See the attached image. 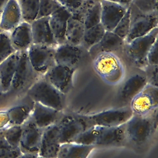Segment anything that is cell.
I'll return each instance as SVG.
<instances>
[{
  "label": "cell",
  "mask_w": 158,
  "mask_h": 158,
  "mask_svg": "<svg viewBox=\"0 0 158 158\" xmlns=\"http://www.w3.org/2000/svg\"><path fill=\"white\" fill-rule=\"evenodd\" d=\"M132 3L144 13L157 11V0H132Z\"/></svg>",
  "instance_id": "8d00e7d4"
},
{
  "label": "cell",
  "mask_w": 158,
  "mask_h": 158,
  "mask_svg": "<svg viewBox=\"0 0 158 158\" xmlns=\"http://www.w3.org/2000/svg\"><path fill=\"white\" fill-rule=\"evenodd\" d=\"M1 96H2V94H1V93H0V98H1Z\"/></svg>",
  "instance_id": "bcb514c9"
},
{
  "label": "cell",
  "mask_w": 158,
  "mask_h": 158,
  "mask_svg": "<svg viewBox=\"0 0 158 158\" xmlns=\"http://www.w3.org/2000/svg\"><path fill=\"white\" fill-rule=\"evenodd\" d=\"M157 109L146 116L133 115L123 125L126 145L140 147L146 144L157 125Z\"/></svg>",
  "instance_id": "7a4b0ae2"
},
{
  "label": "cell",
  "mask_w": 158,
  "mask_h": 158,
  "mask_svg": "<svg viewBox=\"0 0 158 158\" xmlns=\"http://www.w3.org/2000/svg\"><path fill=\"white\" fill-rule=\"evenodd\" d=\"M2 133L3 137L11 146L19 148L22 133V125H9L3 130Z\"/></svg>",
  "instance_id": "4dcf8cb0"
},
{
  "label": "cell",
  "mask_w": 158,
  "mask_h": 158,
  "mask_svg": "<svg viewBox=\"0 0 158 158\" xmlns=\"http://www.w3.org/2000/svg\"><path fill=\"white\" fill-rule=\"evenodd\" d=\"M83 49L81 45H72L67 43L59 44L55 51V64L77 68L83 57Z\"/></svg>",
  "instance_id": "2e32d148"
},
{
  "label": "cell",
  "mask_w": 158,
  "mask_h": 158,
  "mask_svg": "<svg viewBox=\"0 0 158 158\" xmlns=\"http://www.w3.org/2000/svg\"><path fill=\"white\" fill-rule=\"evenodd\" d=\"M70 17V12L63 6L49 17V25L58 44L65 43V31Z\"/></svg>",
  "instance_id": "603a6c76"
},
{
  "label": "cell",
  "mask_w": 158,
  "mask_h": 158,
  "mask_svg": "<svg viewBox=\"0 0 158 158\" xmlns=\"http://www.w3.org/2000/svg\"><path fill=\"white\" fill-rule=\"evenodd\" d=\"M34 104L26 94L10 104L6 109L9 125H23L30 118Z\"/></svg>",
  "instance_id": "5bb4252c"
},
{
  "label": "cell",
  "mask_w": 158,
  "mask_h": 158,
  "mask_svg": "<svg viewBox=\"0 0 158 158\" xmlns=\"http://www.w3.org/2000/svg\"><path fill=\"white\" fill-rule=\"evenodd\" d=\"M101 6L100 1H96L88 10L83 19L85 29L101 23Z\"/></svg>",
  "instance_id": "1f68e13d"
},
{
  "label": "cell",
  "mask_w": 158,
  "mask_h": 158,
  "mask_svg": "<svg viewBox=\"0 0 158 158\" xmlns=\"http://www.w3.org/2000/svg\"><path fill=\"white\" fill-rule=\"evenodd\" d=\"M128 6L127 10L120 20L114 30L112 31L115 34L118 35L124 40L126 39L130 30V6Z\"/></svg>",
  "instance_id": "836d02e7"
},
{
  "label": "cell",
  "mask_w": 158,
  "mask_h": 158,
  "mask_svg": "<svg viewBox=\"0 0 158 158\" xmlns=\"http://www.w3.org/2000/svg\"><path fill=\"white\" fill-rule=\"evenodd\" d=\"M21 154L19 148H13L3 136L0 137V158H17Z\"/></svg>",
  "instance_id": "d590c367"
},
{
  "label": "cell",
  "mask_w": 158,
  "mask_h": 158,
  "mask_svg": "<svg viewBox=\"0 0 158 158\" xmlns=\"http://www.w3.org/2000/svg\"><path fill=\"white\" fill-rule=\"evenodd\" d=\"M77 68L62 65H54L43 77L64 94L73 88V78Z\"/></svg>",
  "instance_id": "8fae6325"
},
{
  "label": "cell",
  "mask_w": 158,
  "mask_h": 158,
  "mask_svg": "<svg viewBox=\"0 0 158 158\" xmlns=\"http://www.w3.org/2000/svg\"><path fill=\"white\" fill-rule=\"evenodd\" d=\"M61 6L58 0H40L39 12L37 18L49 17Z\"/></svg>",
  "instance_id": "e575fe53"
},
{
  "label": "cell",
  "mask_w": 158,
  "mask_h": 158,
  "mask_svg": "<svg viewBox=\"0 0 158 158\" xmlns=\"http://www.w3.org/2000/svg\"><path fill=\"white\" fill-rule=\"evenodd\" d=\"M17 1H18V0H17Z\"/></svg>",
  "instance_id": "c3c4849f"
},
{
  "label": "cell",
  "mask_w": 158,
  "mask_h": 158,
  "mask_svg": "<svg viewBox=\"0 0 158 158\" xmlns=\"http://www.w3.org/2000/svg\"><path fill=\"white\" fill-rule=\"evenodd\" d=\"M43 129L39 128L30 117L22 125L19 149L22 154L38 155Z\"/></svg>",
  "instance_id": "4fadbf2b"
},
{
  "label": "cell",
  "mask_w": 158,
  "mask_h": 158,
  "mask_svg": "<svg viewBox=\"0 0 158 158\" xmlns=\"http://www.w3.org/2000/svg\"><path fill=\"white\" fill-rule=\"evenodd\" d=\"M9 36L12 46L15 51H27L33 44L30 23L22 21L9 32Z\"/></svg>",
  "instance_id": "7402d4cb"
},
{
  "label": "cell",
  "mask_w": 158,
  "mask_h": 158,
  "mask_svg": "<svg viewBox=\"0 0 158 158\" xmlns=\"http://www.w3.org/2000/svg\"><path fill=\"white\" fill-rule=\"evenodd\" d=\"M146 61L149 65H158L157 40L154 43L149 51L146 57Z\"/></svg>",
  "instance_id": "f35d334b"
},
{
  "label": "cell",
  "mask_w": 158,
  "mask_h": 158,
  "mask_svg": "<svg viewBox=\"0 0 158 158\" xmlns=\"http://www.w3.org/2000/svg\"><path fill=\"white\" fill-rule=\"evenodd\" d=\"M158 28L148 34L135 38L124 46L125 52L130 60L139 68L145 69L148 65L146 57L154 43L157 40Z\"/></svg>",
  "instance_id": "5b68a950"
},
{
  "label": "cell",
  "mask_w": 158,
  "mask_h": 158,
  "mask_svg": "<svg viewBox=\"0 0 158 158\" xmlns=\"http://www.w3.org/2000/svg\"><path fill=\"white\" fill-rule=\"evenodd\" d=\"M125 41L113 31H106L101 40L92 46L88 52L92 59L101 52L115 53L124 48Z\"/></svg>",
  "instance_id": "44dd1931"
},
{
  "label": "cell",
  "mask_w": 158,
  "mask_h": 158,
  "mask_svg": "<svg viewBox=\"0 0 158 158\" xmlns=\"http://www.w3.org/2000/svg\"><path fill=\"white\" fill-rule=\"evenodd\" d=\"M123 125L114 127L94 126L95 148L126 146Z\"/></svg>",
  "instance_id": "7c38bea8"
},
{
  "label": "cell",
  "mask_w": 158,
  "mask_h": 158,
  "mask_svg": "<svg viewBox=\"0 0 158 158\" xmlns=\"http://www.w3.org/2000/svg\"><path fill=\"white\" fill-rule=\"evenodd\" d=\"M55 47L32 44L27 50L30 64L35 72L43 76L55 65Z\"/></svg>",
  "instance_id": "9c48e42d"
},
{
  "label": "cell",
  "mask_w": 158,
  "mask_h": 158,
  "mask_svg": "<svg viewBox=\"0 0 158 158\" xmlns=\"http://www.w3.org/2000/svg\"><path fill=\"white\" fill-rule=\"evenodd\" d=\"M22 22L20 7L17 0H9L0 16V29L10 32Z\"/></svg>",
  "instance_id": "d4e9b609"
},
{
  "label": "cell",
  "mask_w": 158,
  "mask_h": 158,
  "mask_svg": "<svg viewBox=\"0 0 158 158\" xmlns=\"http://www.w3.org/2000/svg\"><path fill=\"white\" fill-rule=\"evenodd\" d=\"M64 112L38 102H35L30 117L36 126L44 130L56 124L62 117Z\"/></svg>",
  "instance_id": "e0dca14e"
},
{
  "label": "cell",
  "mask_w": 158,
  "mask_h": 158,
  "mask_svg": "<svg viewBox=\"0 0 158 158\" xmlns=\"http://www.w3.org/2000/svg\"><path fill=\"white\" fill-rule=\"evenodd\" d=\"M129 106L133 115H148L158 107V88L148 83L132 99Z\"/></svg>",
  "instance_id": "30bf717a"
},
{
  "label": "cell",
  "mask_w": 158,
  "mask_h": 158,
  "mask_svg": "<svg viewBox=\"0 0 158 158\" xmlns=\"http://www.w3.org/2000/svg\"><path fill=\"white\" fill-rule=\"evenodd\" d=\"M39 77L30 64L27 51L20 52L10 89L0 98V110L7 108L14 101L25 95Z\"/></svg>",
  "instance_id": "6da1fadb"
},
{
  "label": "cell",
  "mask_w": 158,
  "mask_h": 158,
  "mask_svg": "<svg viewBox=\"0 0 158 158\" xmlns=\"http://www.w3.org/2000/svg\"><path fill=\"white\" fill-rule=\"evenodd\" d=\"M93 1H101V0H93Z\"/></svg>",
  "instance_id": "f6af8a7d"
},
{
  "label": "cell",
  "mask_w": 158,
  "mask_h": 158,
  "mask_svg": "<svg viewBox=\"0 0 158 158\" xmlns=\"http://www.w3.org/2000/svg\"><path fill=\"white\" fill-rule=\"evenodd\" d=\"M9 0H0V16Z\"/></svg>",
  "instance_id": "b9f144b4"
},
{
  "label": "cell",
  "mask_w": 158,
  "mask_h": 158,
  "mask_svg": "<svg viewBox=\"0 0 158 158\" xmlns=\"http://www.w3.org/2000/svg\"><path fill=\"white\" fill-rule=\"evenodd\" d=\"M93 145H85L73 142L62 143L57 158H88L94 149Z\"/></svg>",
  "instance_id": "484cf974"
},
{
  "label": "cell",
  "mask_w": 158,
  "mask_h": 158,
  "mask_svg": "<svg viewBox=\"0 0 158 158\" xmlns=\"http://www.w3.org/2000/svg\"><path fill=\"white\" fill-rule=\"evenodd\" d=\"M101 23L106 31H112L125 14L127 8L107 0H101Z\"/></svg>",
  "instance_id": "ac0fdd59"
},
{
  "label": "cell",
  "mask_w": 158,
  "mask_h": 158,
  "mask_svg": "<svg viewBox=\"0 0 158 158\" xmlns=\"http://www.w3.org/2000/svg\"><path fill=\"white\" fill-rule=\"evenodd\" d=\"M158 65H149L146 67V77L148 83L157 87V67Z\"/></svg>",
  "instance_id": "74e56055"
},
{
  "label": "cell",
  "mask_w": 158,
  "mask_h": 158,
  "mask_svg": "<svg viewBox=\"0 0 158 158\" xmlns=\"http://www.w3.org/2000/svg\"><path fill=\"white\" fill-rule=\"evenodd\" d=\"M62 6L67 9L71 16L83 21L86 13L96 2L93 0H58Z\"/></svg>",
  "instance_id": "83f0119b"
},
{
  "label": "cell",
  "mask_w": 158,
  "mask_h": 158,
  "mask_svg": "<svg viewBox=\"0 0 158 158\" xmlns=\"http://www.w3.org/2000/svg\"><path fill=\"white\" fill-rule=\"evenodd\" d=\"M16 51L12 46L9 32L0 31V64Z\"/></svg>",
  "instance_id": "d6a6232c"
},
{
  "label": "cell",
  "mask_w": 158,
  "mask_h": 158,
  "mask_svg": "<svg viewBox=\"0 0 158 158\" xmlns=\"http://www.w3.org/2000/svg\"><path fill=\"white\" fill-rule=\"evenodd\" d=\"M22 21L31 23L37 19L40 0H18Z\"/></svg>",
  "instance_id": "f546056e"
},
{
  "label": "cell",
  "mask_w": 158,
  "mask_h": 158,
  "mask_svg": "<svg viewBox=\"0 0 158 158\" xmlns=\"http://www.w3.org/2000/svg\"><path fill=\"white\" fill-rule=\"evenodd\" d=\"M38 155L31 154H21L17 158H36Z\"/></svg>",
  "instance_id": "60d3db41"
},
{
  "label": "cell",
  "mask_w": 158,
  "mask_h": 158,
  "mask_svg": "<svg viewBox=\"0 0 158 158\" xmlns=\"http://www.w3.org/2000/svg\"><path fill=\"white\" fill-rule=\"evenodd\" d=\"M60 144L57 123L47 127L43 131L38 156L57 157Z\"/></svg>",
  "instance_id": "ffe728a7"
},
{
  "label": "cell",
  "mask_w": 158,
  "mask_h": 158,
  "mask_svg": "<svg viewBox=\"0 0 158 158\" xmlns=\"http://www.w3.org/2000/svg\"><path fill=\"white\" fill-rule=\"evenodd\" d=\"M148 83L145 75L136 73L131 75L120 88L117 100L122 104L120 107L129 106L132 99Z\"/></svg>",
  "instance_id": "9a60e30c"
},
{
  "label": "cell",
  "mask_w": 158,
  "mask_h": 158,
  "mask_svg": "<svg viewBox=\"0 0 158 158\" xmlns=\"http://www.w3.org/2000/svg\"><path fill=\"white\" fill-rule=\"evenodd\" d=\"M85 28L83 21L70 17L65 31V43L72 45H81Z\"/></svg>",
  "instance_id": "4316f807"
},
{
  "label": "cell",
  "mask_w": 158,
  "mask_h": 158,
  "mask_svg": "<svg viewBox=\"0 0 158 158\" xmlns=\"http://www.w3.org/2000/svg\"><path fill=\"white\" fill-rule=\"evenodd\" d=\"M36 158H57V157H43V156H37Z\"/></svg>",
  "instance_id": "7bdbcfd3"
},
{
  "label": "cell",
  "mask_w": 158,
  "mask_h": 158,
  "mask_svg": "<svg viewBox=\"0 0 158 158\" xmlns=\"http://www.w3.org/2000/svg\"><path fill=\"white\" fill-rule=\"evenodd\" d=\"M93 59L95 72L107 84L115 85L123 80L124 67L115 53L101 52Z\"/></svg>",
  "instance_id": "277c9868"
},
{
  "label": "cell",
  "mask_w": 158,
  "mask_h": 158,
  "mask_svg": "<svg viewBox=\"0 0 158 158\" xmlns=\"http://www.w3.org/2000/svg\"><path fill=\"white\" fill-rule=\"evenodd\" d=\"M20 55V52L16 51L0 64V93L2 95L10 89Z\"/></svg>",
  "instance_id": "cb8c5ba5"
},
{
  "label": "cell",
  "mask_w": 158,
  "mask_h": 158,
  "mask_svg": "<svg viewBox=\"0 0 158 158\" xmlns=\"http://www.w3.org/2000/svg\"><path fill=\"white\" fill-rule=\"evenodd\" d=\"M106 30L101 23L85 29L81 46L85 49H89L101 40Z\"/></svg>",
  "instance_id": "f1b7e54d"
},
{
  "label": "cell",
  "mask_w": 158,
  "mask_h": 158,
  "mask_svg": "<svg viewBox=\"0 0 158 158\" xmlns=\"http://www.w3.org/2000/svg\"><path fill=\"white\" fill-rule=\"evenodd\" d=\"M133 115L129 106L119 107L103 110L90 115H85L86 119L92 126L114 127L124 124Z\"/></svg>",
  "instance_id": "ba28073f"
},
{
  "label": "cell",
  "mask_w": 158,
  "mask_h": 158,
  "mask_svg": "<svg viewBox=\"0 0 158 158\" xmlns=\"http://www.w3.org/2000/svg\"><path fill=\"white\" fill-rule=\"evenodd\" d=\"M2 131H3V130H0V137H1V136H3Z\"/></svg>",
  "instance_id": "ee69618b"
},
{
  "label": "cell",
  "mask_w": 158,
  "mask_h": 158,
  "mask_svg": "<svg viewBox=\"0 0 158 158\" xmlns=\"http://www.w3.org/2000/svg\"><path fill=\"white\" fill-rule=\"evenodd\" d=\"M26 94L35 102L58 110L64 111L65 107V95L54 88L43 76L32 84Z\"/></svg>",
  "instance_id": "3957f363"
},
{
  "label": "cell",
  "mask_w": 158,
  "mask_h": 158,
  "mask_svg": "<svg viewBox=\"0 0 158 158\" xmlns=\"http://www.w3.org/2000/svg\"><path fill=\"white\" fill-rule=\"evenodd\" d=\"M57 125L61 144L72 142L80 133L91 127L85 115L64 112Z\"/></svg>",
  "instance_id": "52a82bcc"
},
{
  "label": "cell",
  "mask_w": 158,
  "mask_h": 158,
  "mask_svg": "<svg viewBox=\"0 0 158 158\" xmlns=\"http://www.w3.org/2000/svg\"><path fill=\"white\" fill-rule=\"evenodd\" d=\"M30 25L33 44H43L55 48L59 45L51 29L49 17L37 18Z\"/></svg>",
  "instance_id": "d6986e66"
},
{
  "label": "cell",
  "mask_w": 158,
  "mask_h": 158,
  "mask_svg": "<svg viewBox=\"0 0 158 158\" xmlns=\"http://www.w3.org/2000/svg\"><path fill=\"white\" fill-rule=\"evenodd\" d=\"M1 31V29H0V31Z\"/></svg>",
  "instance_id": "7dc6e473"
},
{
  "label": "cell",
  "mask_w": 158,
  "mask_h": 158,
  "mask_svg": "<svg viewBox=\"0 0 158 158\" xmlns=\"http://www.w3.org/2000/svg\"><path fill=\"white\" fill-rule=\"evenodd\" d=\"M130 27L125 40V43L144 36L157 27V11L151 13L141 12L132 2L130 4Z\"/></svg>",
  "instance_id": "8992f818"
},
{
  "label": "cell",
  "mask_w": 158,
  "mask_h": 158,
  "mask_svg": "<svg viewBox=\"0 0 158 158\" xmlns=\"http://www.w3.org/2000/svg\"><path fill=\"white\" fill-rule=\"evenodd\" d=\"M107 1L118 4L126 7H128L132 2V0H107Z\"/></svg>",
  "instance_id": "ab89813d"
}]
</instances>
